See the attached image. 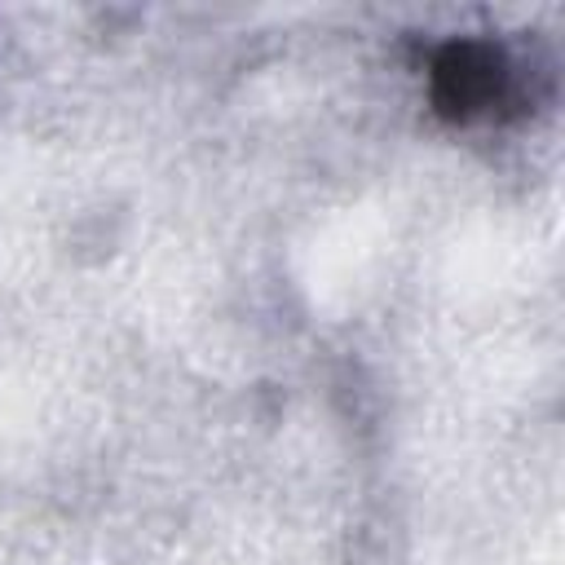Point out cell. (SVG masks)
Instances as JSON below:
<instances>
[{"instance_id":"6da1fadb","label":"cell","mask_w":565,"mask_h":565,"mask_svg":"<svg viewBox=\"0 0 565 565\" xmlns=\"http://www.w3.org/2000/svg\"><path fill=\"white\" fill-rule=\"evenodd\" d=\"M508 97V62L499 49L459 40L446 44L433 62V102L450 119L490 115Z\"/></svg>"}]
</instances>
